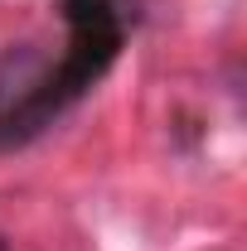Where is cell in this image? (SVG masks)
I'll use <instances>...</instances> for the list:
<instances>
[{"instance_id": "obj_2", "label": "cell", "mask_w": 247, "mask_h": 251, "mask_svg": "<svg viewBox=\"0 0 247 251\" xmlns=\"http://www.w3.org/2000/svg\"><path fill=\"white\" fill-rule=\"evenodd\" d=\"M0 251H10V247H5V237H0Z\"/></svg>"}, {"instance_id": "obj_1", "label": "cell", "mask_w": 247, "mask_h": 251, "mask_svg": "<svg viewBox=\"0 0 247 251\" xmlns=\"http://www.w3.org/2000/svg\"><path fill=\"white\" fill-rule=\"evenodd\" d=\"M59 15L68 29L59 58H49L39 44H10L0 53V150L39 140L107 77L126 44L122 0H63Z\"/></svg>"}]
</instances>
